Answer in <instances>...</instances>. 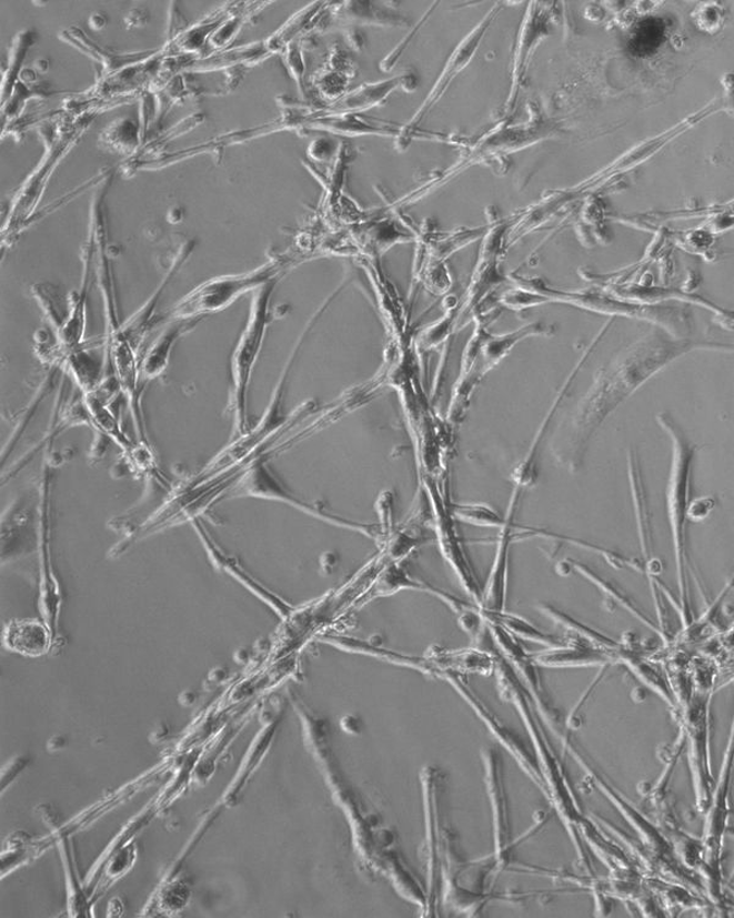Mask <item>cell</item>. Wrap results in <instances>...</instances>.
<instances>
[{"label":"cell","instance_id":"cell-1","mask_svg":"<svg viewBox=\"0 0 734 918\" xmlns=\"http://www.w3.org/2000/svg\"><path fill=\"white\" fill-rule=\"evenodd\" d=\"M696 351L730 352L731 345L678 339L655 329L616 354L596 373L594 383L552 440L551 451L570 473L582 470L589 445L609 416L664 369Z\"/></svg>","mask_w":734,"mask_h":918},{"label":"cell","instance_id":"cell-2","mask_svg":"<svg viewBox=\"0 0 734 918\" xmlns=\"http://www.w3.org/2000/svg\"><path fill=\"white\" fill-rule=\"evenodd\" d=\"M656 421L672 440V464L667 486V516L672 532L673 551H675L676 577L680 591V617L684 627L692 622V606L688 584L687 556V510L691 503L692 474L697 447L685 435L682 426L666 412L660 413Z\"/></svg>","mask_w":734,"mask_h":918},{"label":"cell","instance_id":"cell-3","mask_svg":"<svg viewBox=\"0 0 734 918\" xmlns=\"http://www.w3.org/2000/svg\"><path fill=\"white\" fill-rule=\"evenodd\" d=\"M522 290L539 295L543 305L562 303L587 310V312L613 315L615 319L625 316L643 320L663 329L672 336L691 339L688 333L693 325L692 312L684 305L642 304L619 301L616 297L603 294L562 292L549 289L543 282L537 281L523 282Z\"/></svg>","mask_w":734,"mask_h":918},{"label":"cell","instance_id":"cell-4","mask_svg":"<svg viewBox=\"0 0 734 918\" xmlns=\"http://www.w3.org/2000/svg\"><path fill=\"white\" fill-rule=\"evenodd\" d=\"M274 282L254 292L248 323L240 335L231 360L232 411L234 438L249 433L248 392L264 336L272 321L270 310Z\"/></svg>","mask_w":734,"mask_h":918},{"label":"cell","instance_id":"cell-5","mask_svg":"<svg viewBox=\"0 0 734 918\" xmlns=\"http://www.w3.org/2000/svg\"><path fill=\"white\" fill-rule=\"evenodd\" d=\"M230 495L275 501V503H282L302 511L303 514L331 524V526L363 534L368 536L369 539L375 541L379 544L382 543L379 526H375V524L356 522L334 515L332 512L306 503L305 500L289 492L272 473L267 461L263 458L252 460L251 463L248 464V467L240 473L231 487Z\"/></svg>","mask_w":734,"mask_h":918},{"label":"cell","instance_id":"cell-6","mask_svg":"<svg viewBox=\"0 0 734 918\" xmlns=\"http://www.w3.org/2000/svg\"><path fill=\"white\" fill-rule=\"evenodd\" d=\"M275 272L274 265H270L244 274L209 280L179 300L164 321L201 320L203 316L219 314L233 305L240 296L273 282Z\"/></svg>","mask_w":734,"mask_h":918},{"label":"cell","instance_id":"cell-7","mask_svg":"<svg viewBox=\"0 0 734 918\" xmlns=\"http://www.w3.org/2000/svg\"><path fill=\"white\" fill-rule=\"evenodd\" d=\"M51 484V472L46 468L40 487V538L36 553H38L40 566V613L43 622L51 629L54 643L59 635V622L64 602L62 586H60L53 564Z\"/></svg>","mask_w":734,"mask_h":918},{"label":"cell","instance_id":"cell-8","mask_svg":"<svg viewBox=\"0 0 734 918\" xmlns=\"http://www.w3.org/2000/svg\"><path fill=\"white\" fill-rule=\"evenodd\" d=\"M429 496L433 510V523H435L436 538L440 551L459 577L462 587L479 606L483 587L476 577L475 571L466 556L463 543L455 529V519L452 515L451 505H444L443 497L432 488H429Z\"/></svg>","mask_w":734,"mask_h":918},{"label":"cell","instance_id":"cell-9","mask_svg":"<svg viewBox=\"0 0 734 918\" xmlns=\"http://www.w3.org/2000/svg\"><path fill=\"white\" fill-rule=\"evenodd\" d=\"M39 538L40 498L34 504L31 496H20L2 517L3 565L38 552Z\"/></svg>","mask_w":734,"mask_h":918},{"label":"cell","instance_id":"cell-10","mask_svg":"<svg viewBox=\"0 0 734 918\" xmlns=\"http://www.w3.org/2000/svg\"><path fill=\"white\" fill-rule=\"evenodd\" d=\"M522 492L514 488L511 503L505 514L504 526L500 529L496 544V555L490 569L489 578L481 595L480 611L483 613H500L505 609L507 602L511 547L514 542V514L519 506Z\"/></svg>","mask_w":734,"mask_h":918},{"label":"cell","instance_id":"cell-11","mask_svg":"<svg viewBox=\"0 0 734 918\" xmlns=\"http://www.w3.org/2000/svg\"><path fill=\"white\" fill-rule=\"evenodd\" d=\"M629 475L631 493L635 512L637 536H640L643 553L644 575L647 577L650 588L656 587L658 575L664 571V564L654 554V533L652 512H650L646 487L643 480L641 460L636 452H629Z\"/></svg>","mask_w":734,"mask_h":918},{"label":"cell","instance_id":"cell-12","mask_svg":"<svg viewBox=\"0 0 734 918\" xmlns=\"http://www.w3.org/2000/svg\"><path fill=\"white\" fill-rule=\"evenodd\" d=\"M191 524L192 527L195 528L204 551H207L211 563L215 568L225 572V574L242 584V586H244L250 593L257 595L262 603L270 606L271 609L280 617L286 618L292 615L294 607L283 601L281 596L275 595L273 592L264 587L263 584H261L255 577H252L249 572L240 565L234 556L225 553L219 543L212 538V535L210 534L208 527L204 526L202 518L194 519Z\"/></svg>","mask_w":734,"mask_h":918},{"label":"cell","instance_id":"cell-13","mask_svg":"<svg viewBox=\"0 0 734 918\" xmlns=\"http://www.w3.org/2000/svg\"><path fill=\"white\" fill-rule=\"evenodd\" d=\"M596 349L597 342L595 341L587 345V349L582 355L580 362L576 363L567 381H565L561 391L559 392L555 403H553L552 408L547 413L543 425H541V427L539 428V432L536 433L533 444L531 448H529L524 461L520 464L519 468L514 471V488H519V491H521L522 493H524L525 491H527V488H531L536 484V481L539 478V457L541 444L544 443V440L550 431L551 422L553 418H555L557 411L560 410L564 399L569 396L570 390L574 384L576 376L580 375L582 367L586 365L589 357H591L594 354Z\"/></svg>","mask_w":734,"mask_h":918},{"label":"cell","instance_id":"cell-14","mask_svg":"<svg viewBox=\"0 0 734 918\" xmlns=\"http://www.w3.org/2000/svg\"><path fill=\"white\" fill-rule=\"evenodd\" d=\"M201 320H171L165 321L164 329L155 337L150 349L140 357V375L142 381L160 377L170 365L172 351L180 337L187 335Z\"/></svg>","mask_w":734,"mask_h":918},{"label":"cell","instance_id":"cell-15","mask_svg":"<svg viewBox=\"0 0 734 918\" xmlns=\"http://www.w3.org/2000/svg\"><path fill=\"white\" fill-rule=\"evenodd\" d=\"M3 645L23 657L38 658L53 646L50 627L40 619H11L3 629Z\"/></svg>","mask_w":734,"mask_h":918},{"label":"cell","instance_id":"cell-16","mask_svg":"<svg viewBox=\"0 0 734 918\" xmlns=\"http://www.w3.org/2000/svg\"><path fill=\"white\" fill-rule=\"evenodd\" d=\"M514 542H522L527 539H544L555 543L569 544L582 551L592 552L604 557L605 562L617 569H633L637 574L644 575V565L642 558L623 555L619 552L611 551V548L600 546L597 544L589 543L583 539L574 538V536L552 533L546 529L535 527L514 526Z\"/></svg>","mask_w":734,"mask_h":918},{"label":"cell","instance_id":"cell-17","mask_svg":"<svg viewBox=\"0 0 734 918\" xmlns=\"http://www.w3.org/2000/svg\"><path fill=\"white\" fill-rule=\"evenodd\" d=\"M536 665L547 667H582L609 665L616 659V653L595 648L591 645L571 642L569 645L551 647L546 650L532 654Z\"/></svg>","mask_w":734,"mask_h":918},{"label":"cell","instance_id":"cell-18","mask_svg":"<svg viewBox=\"0 0 734 918\" xmlns=\"http://www.w3.org/2000/svg\"><path fill=\"white\" fill-rule=\"evenodd\" d=\"M569 563L572 567V571L576 572L577 575H581L594 586L603 592L606 596V599L613 603V605H620L623 607L624 611H627L631 615H633L636 619H640L647 628L653 629L656 634L660 635L657 625L653 622L652 617H650L640 605L632 598L629 592H625L617 582L606 578L597 574V572L587 566L584 563L575 562V559L567 558Z\"/></svg>","mask_w":734,"mask_h":918},{"label":"cell","instance_id":"cell-19","mask_svg":"<svg viewBox=\"0 0 734 918\" xmlns=\"http://www.w3.org/2000/svg\"><path fill=\"white\" fill-rule=\"evenodd\" d=\"M535 609L545 617L552 619L553 623L562 626L564 629L572 632V634L585 640L587 645H591L595 648L603 649L611 653H616L621 645L616 640H613L603 632H600L586 624L580 622L572 615L564 613L559 609V607L553 606L546 603H540L535 606Z\"/></svg>","mask_w":734,"mask_h":918},{"label":"cell","instance_id":"cell-20","mask_svg":"<svg viewBox=\"0 0 734 918\" xmlns=\"http://www.w3.org/2000/svg\"><path fill=\"white\" fill-rule=\"evenodd\" d=\"M555 332L550 325L544 323H534L523 326L514 332L505 333L502 336H491L483 345L484 356V373L497 365L505 355H507L516 343L522 342L529 337L535 336H551Z\"/></svg>","mask_w":734,"mask_h":918},{"label":"cell","instance_id":"cell-21","mask_svg":"<svg viewBox=\"0 0 734 918\" xmlns=\"http://www.w3.org/2000/svg\"><path fill=\"white\" fill-rule=\"evenodd\" d=\"M483 613V612H481ZM486 623L495 624L509 631L515 638L534 642L537 645H543L547 648L569 645L570 639L564 640L561 637L547 634L541 631L537 626L529 622L525 617L505 611L500 613H483Z\"/></svg>","mask_w":734,"mask_h":918},{"label":"cell","instance_id":"cell-22","mask_svg":"<svg viewBox=\"0 0 734 918\" xmlns=\"http://www.w3.org/2000/svg\"><path fill=\"white\" fill-rule=\"evenodd\" d=\"M432 589L433 587L430 586V584L415 579L409 575L401 564L392 563L381 572L374 583V586H372V588L368 592V596L363 601V604L376 598H383V596L400 593L402 591H418L431 594Z\"/></svg>","mask_w":734,"mask_h":918},{"label":"cell","instance_id":"cell-23","mask_svg":"<svg viewBox=\"0 0 734 918\" xmlns=\"http://www.w3.org/2000/svg\"><path fill=\"white\" fill-rule=\"evenodd\" d=\"M442 672H466L489 675L495 672L496 659L491 654L467 649L461 652H438L435 658ZM441 672V673H442Z\"/></svg>","mask_w":734,"mask_h":918},{"label":"cell","instance_id":"cell-24","mask_svg":"<svg viewBox=\"0 0 734 918\" xmlns=\"http://www.w3.org/2000/svg\"><path fill=\"white\" fill-rule=\"evenodd\" d=\"M616 659L627 665L631 672L641 679L645 685L652 687L655 693L663 696L667 700H672V690L666 682V678L661 674L656 666L637 657L630 650H623L622 646L616 652Z\"/></svg>","mask_w":734,"mask_h":918},{"label":"cell","instance_id":"cell-25","mask_svg":"<svg viewBox=\"0 0 734 918\" xmlns=\"http://www.w3.org/2000/svg\"><path fill=\"white\" fill-rule=\"evenodd\" d=\"M451 511L455 521L471 526L501 529L505 523V517L486 504H454Z\"/></svg>","mask_w":734,"mask_h":918},{"label":"cell","instance_id":"cell-26","mask_svg":"<svg viewBox=\"0 0 734 918\" xmlns=\"http://www.w3.org/2000/svg\"><path fill=\"white\" fill-rule=\"evenodd\" d=\"M394 496L391 492H383L376 501V512L379 515V529L382 536V542H388L394 529Z\"/></svg>","mask_w":734,"mask_h":918},{"label":"cell","instance_id":"cell-27","mask_svg":"<svg viewBox=\"0 0 734 918\" xmlns=\"http://www.w3.org/2000/svg\"><path fill=\"white\" fill-rule=\"evenodd\" d=\"M716 501L713 496H702L691 500L687 510V519L692 523H701L713 514Z\"/></svg>","mask_w":734,"mask_h":918},{"label":"cell","instance_id":"cell-28","mask_svg":"<svg viewBox=\"0 0 734 918\" xmlns=\"http://www.w3.org/2000/svg\"><path fill=\"white\" fill-rule=\"evenodd\" d=\"M149 21V14L147 10H131L129 16L125 19L127 26L129 28H140L143 27L144 23Z\"/></svg>","mask_w":734,"mask_h":918},{"label":"cell","instance_id":"cell-29","mask_svg":"<svg viewBox=\"0 0 734 918\" xmlns=\"http://www.w3.org/2000/svg\"><path fill=\"white\" fill-rule=\"evenodd\" d=\"M336 566V556L332 553H324L320 559V567L322 572H326V574L331 575V572Z\"/></svg>","mask_w":734,"mask_h":918},{"label":"cell","instance_id":"cell-30","mask_svg":"<svg viewBox=\"0 0 734 918\" xmlns=\"http://www.w3.org/2000/svg\"><path fill=\"white\" fill-rule=\"evenodd\" d=\"M89 23L92 30L101 31L107 26V18L102 13H94L91 16Z\"/></svg>","mask_w":734,"mask_h":918},{"label":"cell","instance_id":"cell-31","mask_svg":"<svg viewBox=\"0 0 734 918\" xmlns=\"http://www.w3.org/2000/svg\"><path fill=\"white\" fill-rule=\"evenodd\" d=\"M34 67L44 73V71L50 68V62L46 61V59H39V61H36Z\"/></svg>","mask_w":734,"mask_h":918}]
</instances>
